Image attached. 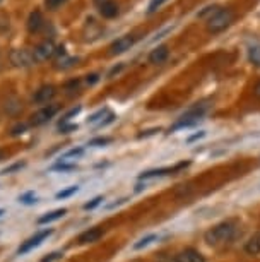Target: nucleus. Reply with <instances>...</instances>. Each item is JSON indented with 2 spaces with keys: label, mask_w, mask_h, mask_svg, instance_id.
<instances>
[{
  "label": "nucleus",
  "mask_w": 260,
  "mask_h": 262,
  "mask_svg": "<svg viewBox=\"0 0 260 262\" xmlns=\"http://www.w3.org/2000/svg\"><path fill=\"white\" fill-rule=\"evenodd\" d=\"M237 231H238L237 221H233V220L221 221V223L214 225L212 228L205 231L204 238L210 247L219 249V247H224V245L231 244V242L234 240V236H237Z\"/></svg>",
  "instance_id": "obj_1"
},
{
  "label": "nucleus",
  "mask_w": 260,
  "mask_h": 262,
  "mask_svg": "<svg viewBox=\"0 0 260 262\" xmlns=\"http://www.w3.org/2000/svg\"><path fill=\"white\" fill-rule=\"evenodd\" d=\"M233 17H234V12L231 9H228V7L218 9V11H214L210 14V17L207 19V29L210 33L224 31V29L233 23Z\"/></svg>",
  "instance_id": "obj_2"
},
{
  "label": "nucleus",
  "mask_w": 260,
  "mask_h": 262,
  "mask_svg": "<svg viewBox=\"0 0 260 262\" xmlns=\"http://www.w3.org/2000/svg\"><path fill=\"white\" fill-rule=\"evenodd\" d=\"M205 112H207V105H205V103H197V105L190 108V110L185 113V115H181L180 120L175 123L173 130H176V128H185V127L195 125V123H197L200 118L204 117Z\"/></svg>",
  "instance_id": "obj_3"
},
{
  "label": "nucleus",
  "mask_w": 260,
  "mask_h": 262,
  "mask_svg": "<svg viewBox=\"0 0 260 262\" xmlns=\"http://www.w3.org/2000/svg\"><path fill=\"white\" fill-rule=\"evenodd\" d=\"M31 52H33L34 63H41V62H46V60H50V58L55 57L57 45L53 43V39H43L40 45L34 47Z\"/></svg>",
  "instance_id": "obj_4"
},
{
  "label": "nucleus",
  "mask_w": 260,
  "mask_h": 262,
  "mask_svg": "<svg viewBox=\"0 0 260 262\" xmlns=\"http://www.w3.org/2000/svg\"><path fill=\"white\" fill-rule=\"evenodd\" d=\"M11 63L14 67H19V69H26V67H31L34 60H33V52L28 50V48H14L11 52Z\"/></svg>",
  "instance_id": "obj_5"
},
{
  "label": "nucleus",
  "mask_w": 260,
  "mask_h": 262,
  "mask_svg": "<svg viewBox=\"0 0 260 262\" xmlns=\"http://www.w3.org/2000/svg\"><path fill=\"white\" fill-rule=\"evenodd\" d=\"M58 112V105H45L41 106L38 112H34L31 115V120H29V125L33 127H40L43 123H46L48 120H52L53 117L57 115Z\"/></svg>",
  "instance_id": "obj_6"
},
{
  "label": "nucleus",
  "mask_w": 260,
  "mask_h": 262,
  "mask_svg": "<svg viewBox=\"0 0 260 262\" xmlns=\"http://www.w3.org/2000/svg\"><path fill=\"white\" fill-rule=\"evenodd\" d=\"M57 96V88L53 84H43L33 95V103L36 105H50V101Z\"/></svg>",
  "instance_id": "obj_7"
},
{
  "label": "nucleus",
  "mask_w": 260,
  "mask_h": 262,
  "mask_svg": "<svg viewBox=\"0 0 260 262\" xmlns=\"http://www.w3.org/2000/svg\"><path fill=\"white\" fill-rule=\"evenodd\" d=\"M135 41H137L135 34H124V36L116 38L110 45V55H120V53H125L127 50H130V48L135 45Z\"/></svg>",
  "instance_id": "obj_8"
},
{
  "label": "nucleus",
  "mask_w": 260,
  "mask_h": 262,
  "mask_svg": "<svg viewBox=\"0 0 260 262\" xmlns=\"http://www.w3.org/2000/svg\"><path fill=\"white\" fill-rule=\"evenodd\" d=\"M53 233V230H41V231H36L31 238H28L26 242H22L21 244V247L17 249V252L19 254H28L29 250H33L34 247H38V245H41V242H45L48 236H50Z\"/></svg>",
  "instance_id": "obj_9"
},
{
  "label": "nucleus",
  "mask_w": 260,
  "mask_h": 262,
  "mask_svg": "<svg viewBox=\"0 0 260 262\" xmlns=\"http://www.w3.org/2000/svg\"><path fill=\"white\" fill-rule=\"evenodd\" d=\"M190 165L188 161H181L178 165L175 166H168V168H159V170H149V171H144L142 175H139L140 180H149V179H154V177H163V175H170V173H176L183 168H187Z\"/></svg>",
  "instance_id": "obj_10"
},
{
  "label": "nucleus",
  "mask_w": 260,
  "mask_h": 262,
  "mask_svg": "<svg viewBox=\"0 0 260 262\" xmlns=\"http://www.w3.org/2000/svg\"><path fill=\"white\" fill-rule=\"evenodd\" d=\"M45 16H43V12L40 11V9H34V11L29 14V17H28V23H26V26H28V31L31 33V34H36V33H40L43 28H45Z\"/></svg>",
  "instance_id": "obj_11"
},
{
  "label": "nucleus",
  "mask_w": 260,
  "mask_h": 262,
  "mask_svg": "<svg viewBox=\"0 0 260 262\" xmlns=\"http://www.w3.org/2000/svg\"><path fill=\"white\" fill-rule=\"evenodd\" d=\"M103 235H105V230H103L101 226H94V228L82 231V233L79 235V238H77V244H81V245L94 244V242L100 240Z\"/></svg>",
  "instance_id": "obj_12"
},
{
  "label": "nucleus",
  "mask_w": 260,
  "mask_h": 262,
  "mask_svg": "<svg viewBox=\"0 0 260 262\" xmlns=\"http://www.w3.org/2000/svg\"><path fill=\"white\" fill-rule=\"evenodd\" d=\"M168 57H170V48L166 47V45H159V47H156L154 50L149 53L147 60H149V63L159 66V63H164L166 60H168Z\"/></svg>",
  "instance_id": "obj_13"
},
{
  "label": "nucleus",
  "mask_w": 260,
  "mask_h": 262,
  "mask_svg": "<svg viewBox=\"0 0 260 262\" xmlns=\"http://www.w3.org/2000/svg\"><path fill=\"white\" fill-rule=\"evenodd\" d=\"M100 14L105 19H113L120 14V7L115 0H103L100 4Z\"/></svg>",
  "instance_id": "obj_14"
},
{
  "label": "nucleus",
  "mask_w": 260,
  "mask_h": 262,
  "mask_svg": "<svg viewBox=\"0 0 260 262\" xmlns=\"http://www.w3.org/2000/svg\"><path fill=\"white\" fill-rule=\"evenodd\" d=\"M173 262H205L204 255L195 249H185L175 257Z\"/></svg>",
  "instance_id": "obj_15"
},
{
  "label": "nucleus",
  "mask_w": 260,
  "mask_h": 262,
  "mask_svg": "<svg viewBox=\"0 0 260 262\" xmlns=\"http://www.w3.org/2000/svg\"><path fill=\"white\" fill-rule=\"evenodd\" d=\"M245 252H247L248 255H258L260 254V231L250 236L248 242L245 244Z\"/></svg>",
  "instance_id": "obj_16"
},
{
  "label": "nucleus",
  "mask_w": 260,
  "mask_h": 262,
  "mask_svg": "<svg viewBox=\"0 0 260 262\" xmlns=\"http://www.w3.org/2000/svg\"><path fill=\"white\" fill-rule=\"evenodd\" d=\"M67 212V209H55L52 212H48V214L41 216L40 217V223L45 225V223H50V221H55V220H60V217H63V214Z\"/></svg>",
  "instance_id": "obj_17"
},
{
  "label": "nucleus",
  "mask_w": 260,
  "mask_h": 262,
  "mask_svg": "<svg viewBox=\"0 0 260 262\" xmlns=\"http://www.w3.org/2000/svg\"><path fill=\"white\" fill-rule=\"evenodd\" d=\"M21 103H19L17 100H9L6 105H4V110H6L9 115H16L17 112H21Z\"/></svg>",
  "instance_id": "obj_18"
},
{
  "label": "nucleus",
  "mask_w": 260,
  "mask_h": 262,
  "mask_svg": "<svg viewBox=\"0 0 260 262\" xmlns=\"http://www.w3.org/2000/svg\"><path fill=\"white\" fill-rule=\"evenodd\" d=\"M248 58L253 66L260 67V47H250L248 48Z\"/></svg>",
  "instance_id": "obj_19"
},
{
  "label": "nucleus",
  "mask_w": 260,
  "mask_h": 262,
  "mask_svg": "<svg viewBox=\"0 0 260 262\" xmlns=\"http://www.w3.org/2000/svg\"><path fill=\"white\" fill-rule=\"evenodd\" d=\"M159 238V235H147L146 236V238H142V240H139V242H137V244L134 245V249H137V250H139V249H142V247H147V245H149V244H153V242L154 240H158Z\"/></svg>",
  "instance_id": "obj_20"
},
{
  "label": "nucleus",
  "mask_w": 260,
  "mask_h": 262,
  "mask_svg": "<svg viewBox=\"0 0 260 262\" xmlns=\"http://www.w3.org/2000/svg\"><path fill=\"white\" fill-rule=\"evenodd\" d=\"M68 0H45V7L48 11H57V9H60L62 6H65Z\"/></svg>",
  "instance_id": "obj_21"
},
{
  "label": "nucleus",
  "mask_w": 260,
  "mask_h": 262,
  "mask_svg": "<svg viewBox=\"0 0 260 262\" xmlns=\"http://www.w3.org/2000/svg\"><path fill=\"white\" fill-rule=\"evenodd\" d=\"M77 190H79V187H77V185H70L68 189L58 192V194H57V199H65V197L72 195V194H76Z\"/></svg>",
  "instance_id": "obj_22"
},
{
  "label": "nucleus",
  "mask_w": 260,
  "mask_h": 262,
  "mask_svg": "<svg viewBox=\"0 0 260 262\" xmlns=\"http://www.w3.org/2000/svg\"><path fill=\"white\" fill-rule=\"evenodd\" d=\"M81 90V79H72L65 84V91L72 93V91H79Z\"/></svg>",
  "instance_id": "obj_23"
},
{
  "label": "nucleus",
  "mask_w": 260,
  "mask_h": 262,
  "mask_svg": "<svg viewBox=\"0 0 260 262\" xmlns=\"http://www.w3.org/2000/svg\"><path fill=\"white\" fill-rule=\"evenodd\" d=\"M76 168V163H65V160H62L60 163L55 165V170H62V171H68V170H74Z\"/></svg>",
  "instance_id": "obj_24"
},
{
  "label": "nucleus",
  "mask_w": 260,
  "mask_h": 262,
  "mask_svg": "<svg viewBox=\"0 0 260 262\" xmlns=\"http://www.w3.org/2000/svg\"><path fill=\"white\" fill-rule=\"evenodd\" d=\"M164 2H168V0H151L149 2V7H147V12H154V11H158V9L163 6Z\"/></svg>",
  "instance_id": "obj_25"
},
{
  "label": "nucleus",
  "mask_w": 260,
  "mask_h": 262,
  "mask_svg": "<svg viewBox=\"0 0 260 262\" xmlns=\"http://www.w3.org/2000/svg\"><path fill=\"white\" fill-rule=\"evenodd\" d=\"M111 142V137H98V139L89 141V146H106Z\"/></svg>",
  "instance_id": "obj_26"
},
{
  "label": "nucleus",
  "mask_w": 260,
  "mask_h": 262,
  "mask_svg": "<svg viewBox=\"0 0 260 262\" xmlns=\"http://www.w3.org/2000/svg\"><path fill=\"white\" fill-rule=\"evenodd\" d=\"M82 152H84V149H82V147H74V149L67 151L65 155H63V160H68V158H77V156H81Z\"/></svg>",
  "instance_id": "obj_27"
},
{
  "label": "nucleus",
  "mask_w": 260,
  "mask_h": 262,
  "mask_svg": "<svg viewBox=\"0 0 260 262\" xmlns=\"http://www.w3.org/2000/svg\"><path fill=\"white\" fill-rule=\"evenodd\" d=\"M63 257L62 252H52L50 255H46V257H43L41 262H57V260H60Z\"/></svg>",
  "instance_id": "obj_28"
},
{
  "label": "nucleus",
  "mask_w": 260,
  "mask_h": 262,
  "mask_svg": "<svg viewBox=\"0 0 260 262\" xmlns=\"http://www.w3.org/2000/svg\"><path fill=\"white\" fill-rule=\"evenodd\" d=\"M29 127V123H17L16 127H12V134L17 136V134H22V132H26Z\"/></svg>",
  "instance_id": "obj_29"
},
{
  "label": "nucleus",
  "mask_w": 260,
  "mask_h": 262,
  "mask_svg": "<svg viewBox=\"0 0 260 262\" xmlns=\"http://www.w3.org/2000/svg\"><path fill=\"white\" fill-rule=\"evenodd\" d=\"M22 202V204H33V202H36V195L33 194V192H29V194H26V195H22L21 199H19Z\"/></svg>",
  "instance_id": "obj_30"
},
{
  "label": "nucleus",
  "mask_w": 260,
  "mask_h": 262,
  "mask_svg": "<svg viewBox=\"0 0 260 262\" xmlns=\"http://www.w3.org/2000/svg\"><path fill=\"white\" fill-rule=\"evenodd\" d=\"M101 201H103V197L101 195H98V197H94L91 202H87V204L84 206V209H94L96 206H100L101 204Z\"/></svg>",
  "instance_id": "obj_31"
},
{
  "label": "nucleus",
  "mask_w": 260,
  "mask_h": 262,
  "mask_svg": "<svg viewBox=\"0 0 260 262\" xmlns=\"http://www.w3.org/2000/svg\"><path fill=\"white\" fill-rule=\"evenodd\" d=\"M106 113H108V110H106V108H103V110H100L98 113H94V115H91V118H89V123H94V122H98V120H100V118H101L103 115H106Z\"/></svg>",
  "instance_id": "obj_32"
},
{
  "label": "nucleus",
  "mask_w": 260,
  "mask_h": 262,
  "mask_svg": "<svg viewBox=\"0 0 260 262\" xmlns=\"http://www.w3.org/2000/svg\"><path fill=\"white\" fill-rule=\"evenodd\" d=\"M100 81V76L98 74H89V76H86V84L87 86H92L94 82Z\"/></svg>",
  "instance_id": "obj_33"
},
{
  "label": "nucleus",
  "mask_w": 260,
  "mask_h": 262,
  "mask_svg": "<svg viewBox=\"0 0 260 262\" xmlns=\"http://www.w3.org/2000/svg\"><path fill=\"white\" fill-rule=\"evenodd\" d=\"M122 67H124V66H122V63H120V66H115L113 69H111V71H110V72H108V77H110V79H111V77H113V76H115V74H119V72L122 71Z\"/></svg>",
  "instance_id": "obj_34"
},
{
  "label": "nucleus",
  "mask_w": 260,
  "mask_h": 262,
  "mask_svg": "<svg viewBox=\"0 0 260 262\" xmlns=\"http://www.w3.org/2000/svg\"><path fill=\"white\" fill-rule=\"evenodd\" d=\"M22 165L21 163H17V165H14V166H11V168H6V170H4L2 173H11V171H14V170H17V168H21Z\"/></svg>",
  "instance_id": "obj_35"
},
{
  "label": "nucleus",
  "mask_w": 260,
  "mask_h": 262,
  "mask_svg": "<svg viewBox=\"0 0 260 262\" xmlns=\"http://www.w3.org/2000/svg\"><path fill=\"white\" fill-rule=\"evenodd\" d=\"M253 93H255V96L260 98V81L255 84V88H253Z\"/></svg>",
  "instance_id": "obj_36"
},
{
  "label": "nucleus",
  "mask_w": 260,
  "mask_h": 262,
  "mask_svg": "<svg viewBox=\"0 0 260 262\" xmlns=\"http://www.w3.org/2000/svg\"><path fill=\"white\" fill-rule=\"evenodd\" d=\"M200 137H204V132H199V134H195V136H192V137H188V142H192V141H195V139H200Z\"/></svg>",
  "instance_id": "obj_37"
},
{
  "label": "nucleus",
  "mask_w": 260,
  "mask_h": 262,
  "mask_svg": "<svg viewBox=\"0 0 260 262\" xmlns=\"http://www.w3.org/2000/svg\"><path fill=\"white\" fill-rule=\"evenodd\" d=\"M2 160H4V151L0 149V161H2Z\"/></svg>",
  "instance_id": "obj_38"
},
{
  "label": "nucleus",
  "mask_w": 260,
  "mask_h": 262,
  "mask_svg": "<svg viewBox=\"0 0 260 262\" xmlns=\"http://www.w3.org/2000/svg\"><path fill=\"white\" fill-rule=\"evenodd\" d=\"M4 214V209H0V216H2Z\"/></svg>",
  "instance_id": "obj_39"
},
{
  "label": "nucleus",
  "mask_w": 260,
  "mask_h": 262,
  "mask_svg": "<svg viewBox=\"0 0 260 262\" xmlns=\"http://www.w3.org/2000/svg\"><path fill=\"white\" fill-rule=\"evenodd\" d=\"M96 2H98V4H101V2H103V0H96Z\"/></svg>",
  "instance_id": "obj_40"
},
{
  "label": "nucleus",
  "mask_w": 260,
  "mask_h": 262,
  "mask_svg": "<svg viewBox=\"0 0 260 262\" xmlns=\"http://www.w3.org/2000/svg\"><path fill=\"white\" fill-rule=\"evenodd\" d=\"M2 2H4V0H0V4H2Z\"/></svg>",
  "instance_id": "obj_41"
}]
</instances>
